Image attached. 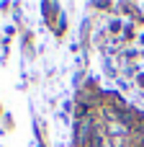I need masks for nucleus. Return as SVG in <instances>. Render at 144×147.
<instances>
[{
    "mask_svg": "<svg viewBox=\"0 0 144 147\" xmlns=\"http://www.w3.org/2000/svg\"><path fill=\"white\" fill-rule=\"evenodd\" d=\"M90 132H93V121L85 116V119L77 124V140H80V142H88V140H93V137H90Z\"/></svg>",
    "mask_w": 144,
    "mask_h": 147,
    "instance_id": "nucleus-1",
    "label": "nucleus"
}]
</instances>
